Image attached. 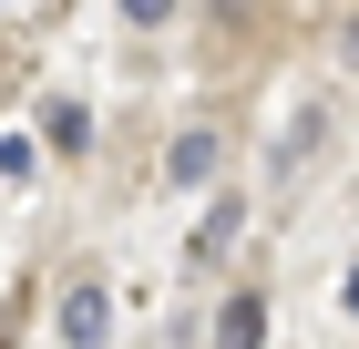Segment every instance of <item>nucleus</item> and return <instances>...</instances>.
<instances>
[{
    "instance_id": "nucleus-4",
    "label": "nucleus",
    "mask_w": 359,
    "mask_h": 349,
    "mask_svg": "<svg viewBox=\"0 0 359 349\" xmlns=\"http://www.w3.org/2000/svg\"><path fill=\"white\" fill-rule=\"evenodd\" d=\"M236 226H247V206H236V195H226V206L205 216V226H195V257H226V246H236Z\"/></svg>"
},
{
    "instance_id": "nucleus-5",
    "label": "nucleus",
    "mask_w": 359,
    "mask_h": 349,
    "mask_svg": "<svg viewBox=\"0 0 359 349\" xmlns=\"http://www.w3.org/2000/svg\"><path fill=\"white\" fill-rule=\"evenodd\" d=\"M41 134H52L62 154H83V144H93V113H83V103H52V113H41Z\"/></svg>"
},
{
    "instance_id": "nucleus-6",
    "label": "nucleus",
    "mask_w": 359,
    "mask_h": 349,
    "mask_svg": "<svg viewBox=\"0 0 359 349\" xmlns=\"http://www.w3.org/2000/svg\"><path fill=\"white\" fill-rule=\"evenodd\" d=\"M123 11H134V21H165V11H175V0H123Z\"/></svg>"
},
{
    "instance_id": "nucleus-3",
    "label": "nucleus",
    "mask_w": 359,
    "mask_h": 349,
    "mask_svg": "<svg viewBox=\"0 0 359 349\" xmlns=\"http://www.w3.org/2000/svg\"><path fill=\"white\" fill-rule=\"evenodd\" d=\"M165 175H175V185H205V175H216V134H175Z\"/></svg>"
},
{
    "instance_id": "nucleus-7",
    "label": "nucleus",
    "mask_w": 359,
    "mask_h": 349,
    "mask_svg": "<svg viewBox=\"0 0 359 349\" xmlns=\"http://www.w3.org/2000/svg\"><path fill=\"white\" fill-rule=\"evenodd\" d=\"M339 52H349V62H359V21H349V31H339Z\"/></svg>"
},
{
    "instance_id": "nucleus-8",
    "label": "nucleus",
    "mask_w": 359,
    "mask_h": 349,
    "mask_svg": "<svg viewBox=\"0 0 359 349\" xmlns=\"http://www.w3.org/2000/svg\"><path fill=\"white\" fill-rule=\"evenodd\" d=\"M339 298H349V319H359V268H349V288H339Z\"/></svg>"
},
{
    "instance_id": "nucleus-2",
    "label": "nucleus",
    "mask_w": 359,
    "mask_h": 349,
    "mask_svg": "<svg viewBox=\"0 0 359 349\" xmlns=\"http://www.w3.org/2000/svg\"><path fill=\"white\" fill-rule=\"evenodd\" d=\"M216 349H267V298H257V288H236V298H226Z\"/></svg>"
},
{
    "instance_id": "nucleus-1",
    "label": "nucleus",
    "mask_w": 359,
    "mask_h": 349,
    "mask_svg": "<svg viewBox=\"0 0 359 349\" xmlns=\"http://www.w3.org/2000/svg\"><path fill=\"white\" fill-rule=\"evenodd\" d=\"M103 329H113V288L103 277H72L62 288V349H103Z\"/></svg>"
}]
</instances>
